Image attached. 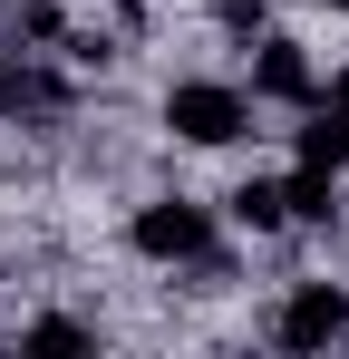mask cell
Wrapping results in <instances>:
<instances>
[{"label":"cell","mask_w":349,"mask_h":359,"mask_svg":"<svg viewBox=\"0 0 349 359\" xmlns=\"http://www.w3.org/2000/svg\"><path fill=\"white\" fill-rule=\"evenodd\" d=\"M165 126L184 146H233L252 126V107H242V88H224V78H174L165 88Z\"/></svg>","instance_id":"1"},{"label":"cell","mask_w":349,"mask_h":359,"mask_svg":"<svg viewBox=\"0 0 349 359\" xmlns=\"http://www.w3.org/2000/svg\"><path fill=\"white\" fill-rule=\"evenodd\" d=\"M252 97H272V107H301V97H310L301 39H272V29H262V49H252Z\"/></svg>","instance_id":"4"},{"label":"cell","mask_w":349,"mask_h":359,"mask_svg":"<svg viewBox=\"0 0 349 359\" xmlns=\"http://www.w3.org/2000/svg\"><path fill=\"white\" fill-rule=\"evenodd\" d=\"M29 350H88L78 320H29Z\"/></svg>","instance_id":"10"},{"label":"cell","mask_w":349,"mask_h":359,"mask_svg":"<svg viewBox=\"0 0 349 359\" xmlns=\"http://www.w3.org/2000/svg\"><path fill=\"white\" fill-rule=\"evenodd\" d=\"M58 107H68V78H49V68L0 49V117H58Z\"/></svg>","instance_id":"5"},{"label":"cell","mask_w":349,"mask_h":359,"mask_svg":"<svg viewBox=\"0 0 349 359\" xmlns=\"http://www.w3.org/2000/svg\"><path fill=\"white\" fill-rule=\"evenodd\" d=\"M136 252L146 262H194V252H214V214L184 204V194H165V204L136 214Z\"/></svg>","instance_id":"2"},{"label":"cell","mask_w":349,"mask_h":359,"mask_svg":"<svg viewBox=\"0 0 349 359\" xmlns=\"http://www.w3.org/2000/svg\"><path fill=\"white\" fill-rule=\"evenodd\" d=\"M301 165H330V175L349 165V117H340V107H320V117L301 126Z\"/></svg>","instance_id":"8"},{"label":"cell","mask_w":349,"mask_h":359,"mask_svg":"<svg viewBox=\"0 0 349 359\" xmlns=\"http://www.w3.org/2000/svg\"><path fill=\"white\" fill-rule=\"evenodd\" d=\"M49 49V39H68V20H58V0H20V20H10V49Z\"/></svg>","instance_id":"9"},{"label":"cell","mask_w":349,"mask_h":359,"mask_svg":"<svg viewBox=\"0 0 349 359\" xmlns=\"http://www.w3.org/2000/svg\"><path fill=\"white\" fill-rule=\"evenodd\" d=\"M330 107H340V117H349V68H340V78H330Z\"/></svg>","instance_id":"12"},{"label":"cell","mask_w":349,"mask_h":359,"mask_svg":"<svg viewBox=\"0 0 349 359\" xmlns=\"http://www.w3.org/2000/svg\"><path fill=\"white\" fill-rule=\"evenodd\" d=\"M233 224H242V233H282V224H291L282 184H262V175H252V184H233Z\"/></svg>","instance_id":"7"},{"label":"cell","mask_w":349,"mask_h":359,"mask_svg":"<svg viewBox=\"0 0 349 359\" xmlns=\"http://www.w3.org/2000/svg\"><path fill=\"white\" fill-rule=\"evenodd\" d=\"M224 29H233V39H262L272 10H262V0H224Z\"/></svg>","instance_id":"11"},{"label":"cell","mask_w":349,"mask_h":359,"mask_svg":"<svg viewBox=\"0 0 349 359\" xmlns=\"http://www.w3.org/2000/svg\"><path fill=\"white\" fill-rule=\"evenodd\" d=\"M282 204H291V224H330V214H340V175H330V165H301V175L282 184Z\"/></svg>","instance_id":"6"},{"label":"cell","mask_w":349,"mask_h":359,"mask_svg":"<svg viewBox=\"0 0 349 359\" xmlns=\"http://www.w3.org/2000/svg\"><path fill=\"white\" fill-rule=\"evenodd\" d=\"M330 340H349V292L340 282H301L282 301V350H330Z\"/></svg>","instance_id":"3"}]
</instances>
